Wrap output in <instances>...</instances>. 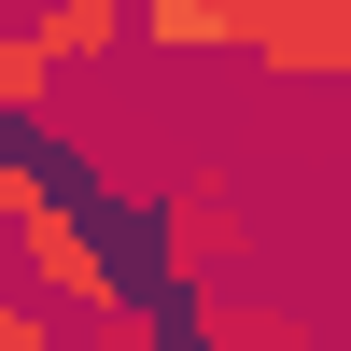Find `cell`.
<instances>
[{
	"instance_id": "cell-1",
	"label": "cell",
	"mask_w": 351,
	"mask_h": 351,
	"mask_svg": "<svg viewBox=\"0 0 351 351\" xmlns=\"http://www.w3.org/2000/svg\"><path fill=\"white\" fill-rule=\"evenodd\" d=\"M141 43V0H28L14 56H0V112L14 127H43L56 99H71V71H99V56Z\"/></svg>"
},
{
	"instance_id": "cell-2",
	"label": "cell",
	"mask_w": 351,
	"mask_h": 351,
	"mask_svg": "<svg viewBox=\"0 0 351 351\" xmlns=\"http://www.w3.org/2000/svg\"><path fill=\"white\" fill-rule=\"evenodd\" d=\"M14 253H28V295H56L71 324H99V309H127V267H112L99 211H71V197H43V211L14 225Z\"/></svg>"
},
{
	"instance_id": "cell-3",
	"label": "cell",
	"mask_w": 351,
	"mask_h": 351,
	"mask_svg": "<svg viewBox=\"0 0 351 351\" xmlns=\"http://www.w3.org/2000/svg\"><path fill=\"white\" fill-rule=\"evenodd\" d=\"M225 43L281 84H351V0H225Z\"/></svg>"
},
{
	"instance_id": "cell-4",
	"label": "cell",
	"mask_w": 351,
	"mask_h": 351,
	"mask_svg": "<svg viewBox=\"0 0 351 351\" xmlns=\"http://www.w3.org/2000/svg\"><path fill=\"white\" fill-rule=\"evenodd\" d=\"M239 253H253V211H239V183H211V169H197V183H169V197H155V267H169V295L225 281Z\"/></svg>"
},
{
	"instance_id": "cell-5",
	"label": "cell",
	"mask_w": 351,
	"mask_h": 351,
	"mask_svg": "<svg viewBox=\"0 0 351 351\" xmlns=\"http://www.w3.org/2000/svg\"><path fill=\"white\" fill-rule=\"evenodd\" d=\"M141 43H225V0H141Z\"/></svg>"
},
{
	"instance_id": "cell-6",
	"label": "cell",
	"mask_w": 351,
	"mask_h": 351,
	"mask_svg": "<svg viewBox=\"0 0 351 351\" xmlns=\"http://www.w3.org/2000/svg\"><path fill=\"white\" fill-rule=\"evenodd\" d=\"M0 351H71V309H56V295H28V309L0 295Z\"/></svg>"
},
{
	"instance_id": "cell-7",
	"label": "cell",
	"mask_w": 351,
	"mask_h": 351,
	"mask_svg": "<svg viewBox=\"0 0 351 351\" xmlns=\"http://www.w3.org/2000/svg\"><path fill=\"white\" fill-rule=\"evenodd\" d=\"M84 337H99V351H183V337L155 324V309H141V295H127V309H99V324H84Z\"/></svg>"
},
{
	"instance_id": "cell-8",
	"label": "cell",
	"mask_w": 351,
	"mask_h": 351,
	"mask_svg": "<svg viewBox=\"0 0 351 351\" xmlns=\"http://www.w3.org/2000/svg\"><path fill=\"white\" fill-rule=\"evenodd\" d=\"M14 267H28V253H14V225H0V295H14Z\"/></svg>"
},
{
	"instance_id": "cell-9",
	"label": "cell",
	"mask_w": 351,
	"mask_h": 351,
	"mask_svg": "<svg viewBox=\"0 0 351 351\" xmlns=\"http://www.w3.org/2000/svg\"><path fill=\"white\" fill-rule=\"evenodd\" d=\"M14 28H28V0H0V56H14Z\"/></svg>"
}]
</instances>
